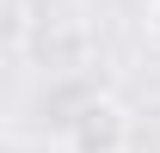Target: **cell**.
<instances>
[{"label": "cell", "mask_w": 160, "mask_h": 153, "mask_svg": "<svg viewBox=\"0 0 160 153\" xmlns=\"http://www.w3.org/2000/svg\"><path fill=\"white\" fill-rule=\"evenodd\" d=\"M129 141H136V116L111 92L80 98L74 116H68V129H62V147L68 153H129Z\"/></svg>", "instance_id": "cell-1"}, {"label": "cell", "mask_w": 160, "mask_h": 153, "mask_svg": "<svg viewBox=\"0 0 160 153\" xmlns=\"http://www.w3.org/2000/svg\"><path fill=\"white\" fill-rule=\"evenodd\" d=\"M148 37L160 43V0H148Z\"/></svg>", "instance_id": "cell-2"}]
</instances>
